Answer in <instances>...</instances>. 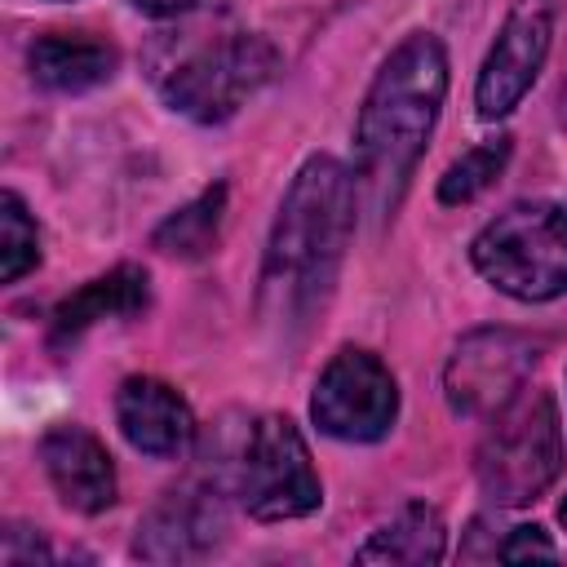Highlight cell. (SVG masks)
I'll list each match as a JSON object with an SVG mask.
<instances>
[{"label": "cell", "mask_w": 567, "mask_h": 567, "mask_svg": "<svg viewBox=\"0 0 567 567\" xmlns=\"http://www.w3.org/2000/svg\"><path fill=\"white\" fill-rule=\"evenodd\" d=\"M226 487L257 523L306 518L323 505L310 447L288 416H257L239 430V443L226 461Z\"/></svg>", "instance_id": "8992f818"}, {"label": "cell", "mask_w": 567, "mask_h": 567, "mask_svg": "<svg viewBox=\"0 0 567 567\" xmlns=\"http://www.w3.org/2000/svg\"><path fill=\"white\" fill-rule=\"evenodd\" d=\"M40 266V230L35 217L27 213L18 190L0 195V279L18 284L27 270Z\"/></svg>", "instance_id": "ac0fdd59"}, {"label": "cell", "mask_w": 567, "mask_h": 567, "mask_svg": "<svg viewBox=\"0 0 567 567\" xmlns=\"http://www.w3.org/2000/svg\"><path fill=\"white\" fill-rule=\"evenodd\" d=\"M563 106H567V84H563Z\"/></svg>", "instance_id": "7402d4cb"}, {"label": "cell", "mask_w": 567, "mask_h": 567, "mask_svg": "<svg viewBox=\"0 0 567 567\" xmlns=\"http://www.w3.org/2000/svg\"><path fill=\"white\" fill-rule=\"evenodd\" d=\"M44 474L58 492V501L75 514H102L115 505V461L97 434L84 425H53L40 439Z\"/></svg>", "instance_id": "8fae6325"}, {"label": "cell", "mask_w": 567, "mask_h": 567, "mask_svg": "<svg viewBox=\"0 0 567 567\" xmlns=\"http://www.w3.org/2000/svg\"><path fill=\"white\" fill-rule=\"evenodd\" d=\"M447 554V527L443 514L425 501H408L399 514H390L359 549L354 563H385V567H430Z\"/></svg>", "instance_id": "9a60e30c"}, {"label": "cell", "mask_w": 567, "mask_h": 567, "mask_svg": "<svg viewBox=\"0 0 567 567\" xmlns=\"http://www.w3.org/2000/svg\"><path fill=\"white\" fill-rule=\"evenodd\" d=\"M115 421H120V434L137 452L159 456V461L182 456L195 439L190 403L159 377H128L115 390Z\"/></svg>", "instance_id": "7c38bea8"}, {"label": "cell", "mask_w": 567, "mask_h": 567, "mask_svg": "<svg viewBox=\"0 0 567 567\" xmlns=\"http://www.w3.org/2000/svg\"><path fill=\"white\" fill-rule=\"evenodd\" d=\"M354 208L359 182L341 159L310 155L297 168L279 199L257 279V310L270 328L288 332L323 310L354 235Z\"/></svg>", "instance_id": "6da1fadb"}, {"label": "cell", "mask_w": 567, "mask_h": 567, "mask_svg": "<svg viewBox=\"0 0 567 567\" xmlns=\"http://www.w3.org/2000/svg\"><path fill=\"white\" fill-rule=\"evenodd\" d=\"M27 66H31V80L53 93H89L115 75L120 53L93 35L49 31L27 49Z\"/></svg>", "instance_id": "5bb4252c"}, {"label": "cell", "mask_w": 567, "mask_h": 567, "mask_svg": "<svg viewBox=\"0 0 567 567\" xmlns=\"http://www.w3.org/2000/svg\"><path fill=\"white\" fill-rule=\"evenodd\" d=\"M128 4L146 18H190L204 0H128Z\"/></svg>", "instance_id": "ffe728a7"}, {"label": "cell", "mask_w": 567, "mask_h": 567, "mask_svg": "<svg viewBox=\"0 0 567 567\" xmlns=\"http://www.w3.org/2000/svg\"><path fill=\"white\" fill-rule=\"evenodd\" d=\"M221 213H226V186H208L204 195H195L190 204H182L177 213H168L151 244L164 252V257H177V261H199L213 252L217 244V230H221Z\"/></svg>", "instance_id": "2e32d148"}, {"label": "cell", "mask_w": 567, "mask_h": 567, "mask_svg": "<svg viewBox=\"0 0 567 567\" xmlns=\"http://www.w3.org/2000/svg\"><path fill=\"white\" fill-rule=\"evenodd\" d=\"M474 270L514 301L567 292V204L523 199L496 213L470 244Z\"/></svg>", "instance_id": "5b68a950"}, {"label": "cell", "mask_w": 567, "mask_h": 567, "mask_svg": "<svg viewBox=\"0 0 567 567\" xmlns=\"http://www.w3.org/2000/svg\"><path fill=\"white\" fill-rule=\"evenodd\" d=\"M399 416V381L394 372L359 346L337 350L310 394V421L319 434L337 443H377L394 430Z\"/></svg>", "instance_id": "52a82bcc"}, {"label": "cell", "mask_w": 567, "mask_h": 567, "mask_svg": "<svg viewBox=\"0 0 567 567\" xmlns=\"http://www.w3.org/2000/svg\"><path fill=\"white\" fill-rule=\"evenodd\" d=\"M275 71L279 49L239 27H186L159 35L151 49V80L159 97L195 124L230 120L257 89L275 80Z\"/></svg>", "instance_id": "3957f363"}, {"label": "cell", "mask_w": 567, "mask_h": 567, "mask_svg": "<svg viewBox=\"0 0 567 567\" xmlns=\"http://www.w3.org/2000/svg\"><path fill=\"white\" fill-rule=\"evenodd\" d=\"M567 465L563 443V416L549 390H518L505 408L492 412L478 452H474V478L492 505H532L540 501Z\"/></svg>", "instance_id": "277c9868"}, {"label": "cell", "mask_w": 567, "mask_h": 567, "mask_svg": "<svg viewBox=\"0 0 567 567\" xmlns=\"http://www.w3.org/2000/svg\"><path fill=\"white\" fill-rule=\"evenodd\" d=\"M509 137L501 133V137H487V142H478V146H470L461 159H452L447 164V173L439 177V204H470V199H478L501 173H505V164H509Z\"/></svg>", "instance_id": "e0dca14e"}, {"label": "cell", "mask_w": 567, "mask_h": 567, "mask_svg": "<svg viewBox=\"0 0 567 567\" xmlns=\"http://www.w3.org/2000/svg\"><path fill=\"white\" fill-rule=\"evenodd\" d=\"M483 558H501V563H523V558H558V545L540 532V527H505V536H496L487 545Z\"/></svg>", "instance_id": "d6986e66"}, {"label": "cell", "mask_w": 567, "mask_h": 567, "mask_svg": "<svg viewBox=\"0 0 567 567\" xmlns=\"http://www.w3.org/2000/svg\"><path fill=\"white\" fill-rule=\"evenodd\" d=\"M447 97V49L430 31L403 35L372 75L354 120V182L372 213H394Z\"/></svg>", "instance_id": "7a4b0ae2"}, {"label": "cell", "mask_w": 567, "mask_h": 567, "mask_svg": "<svg viewBox=\"0 0 567 567\" xmlns=\"http://www.w3.org/2000/svg\"><path fill=\"white\" fill-rule=\"evenodd\" d=\"M540 346L509 328H478L456 341L443 368V394L456 416H492L532 377Z\"/></svg>", "instance_id": "9c48e42d"}, {"label": "cell", "mask_w": 567, "mask_h": 567, "mask_svg": "<svg viewBox=\"0 0 567 567\" xmlns=\"http://www.w3.org/2000/svg\"><path fill=\"white\" fill-rule=\"evenodd\" d=\"M151 306V279L142 266H115L97 279H89L80 292L62 297L53 319H49V341L53 346H71L75 337H84L93 323L102 319H128L142 315Z\"/></svg>", "instance_id": "4fadbf2b"}, {"label": "cell", "mask_w": 567, "mask_h": 567, "mask_svg": "<svg viewBox=\"0 0 567 567\" xmlns=\"http://www.w3.org/2000/svg\"><path fill=\"white\" fill-rule=\"evenodd\" d=\"M567 0H514L474 80V106L483 120H505L545 71L558 9Z\"/></svg>", "instance_id": "ba28073f"}, {"label": "cell", "mask_w": 567, "mask_h": 567, "mask_svg": "<svg viewBox=\"0 0 567 567\" xmlns=\"http://www.w3.org/2000/svg\"><path fill=\"white\" fill-rule=\"evenodd\" d=\"M226 540V509L221 492L213 487H182L168 492L151 514L137 523L133 558L142 563H199Z\"/></svg>", "instance_id": "30bf717a"}, {"label": "cell", "mask_w": 567, "mask_h": 567, "mask_svg": "<svg viewBox=\"0 0 567 567\" xmlns=\"http://www.w3.org/2000/svg\"><path fill=\"white\" fill-rule=\"evenodd\" d=\"M558 523H563V527H567V496H563V501H558Z\"/></svg>", "instance_id": "44dd1931"}]
</instances>
